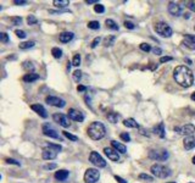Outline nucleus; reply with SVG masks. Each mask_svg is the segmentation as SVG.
<instances>
[{
    "label": "nucleus",
    "instance_id": "nucleus-1",
    "mask_svg": "<svg viewBox=\"0 0 195 183\" xmlns=\"http://www.w3.org/2000/svg\"><path fill=\"white\" fill-rule=\"evenodd\" d=\"M173 78L183 88H189L194 83V75L187 66H177L173 71Z\"/></svg>",
    "mask_w": 195,
    "mask_h": 183
},
{
    "label": "nucleus",
    "instance_id": "nucleus-2",
    "mask_svg": "<svg viewBox=\"0 0 195 183\" xmlns=\"http://www.w3.org/2000/svg\"><path fill=\"white\" fill-rule=\"evenodd\" d=\"M88 136L93 139V140H99L101 138L105 137L106 134V128L101 122H92L87 129Z\"/></svg>",
    "mask_w": 195,
    "mask_h": 183
},
{
    "label": "nucleus",
    "instance_id": "nucleus-3",
    "mask_svg": "<svg viewBox=\"0 0 195 183\" xmlns=\"http://www.w3.org/2000/svg\"><path fill=\"white\" fill-rule=\"evenodd\" d=\"M150 171L151 173L155 176V177H159V178H167L171 176V169L165 166V165H161V164H155L150 167Z\"/></svg>",
    "mask_w": 195,
    "mask_h": 183
},
{
    "label": "nucleus",
    "instance_id": "nucleus-4",
    "mask_svg": "<svg viewBox=\"0 0 195 183\" xmlns=\"http://www.w3.org/2000/svg\"><path fill=\"white\" fill-rule=\"evenodd\" d=\"M155 30L157 34H160L163 38H169L172 34H173V30L172 28L166 23V22H157L155 25Z\"/></svg>",
    "mask_w": 195,
    "mask_h": 183
},
{
    "label": "nucleus",
    "instance_id": "nucleus-5",
    "mask_svg": "<svg viewBox=\"0 0 195 183\" xmlns=\"http://www.w3.org/2000/svg\"><path fill=\"white\" fill-rule=\"evenodd\" d=\"M168 156H169V154L165 149H153L149 152V157L153 160H156V161H165L168 159Z\"/></svg>",
    "mask_w": 195,
    "mask_h": 183
},
{
    "label": "nucleus",
    "instance_id": "nucleus-6",
    "mask_svg": "<svg viewBox=\"0 0 195 183\" xmlns=\"http://www.w3.org/2000/svg\"><path fill=\"white\" fill-rule=\"evenodd\" d=\"M100 178V172L97 169H88L84 173V182L86 183H95Z\"/></svg>",
    "mask_w": 195,
    "mask_h": 183
},
{
    "label": "nucleus",
    "instance_id": "nucleus-7",
    "mask_svg": "<svg viewBox=\"0 0 195 183\" xmlns=\"http://www.w3.org/2000/svg\"><path fill=\"white\" fill-rule=\"evenodd\" d=\"M89 161L97 166V167H105L106 166V161L102 159V156L97 152H92L89 155Z\"/></svg>",
    "mask_w": 195,
    "mask_h": 183
},
{
    "label": "nucleus",
    "instance_id": "nucleus-8",
    "mask_svg": "<svg viewBox=\"0 0 195 183\" xmlns=\"http://www.w3.org/2000/svg\"><path fill=\"white\" fill-rule=\"evenodd\" d=\"M174 131L179 134H183V136H187V137H192V134L195 133V126L192 123H188L183 127H174Z\"/></svg>",
    "mask_w": 195,
    "mask_h": 183
},
{
    "label": "nucleus",
    "instance_id": "nucleus-9",
    "mask_svg": "<svg viewBox=\"0 0 195 183\" xmlns=\"http://www.w3.org/2000/svg\"><path fill=\"white\" fill-rule=\"evenodd\" d=\"M53 119H54V121L56 122V123H59V124H60L61 127H64V128H67V127L71 126L70 117L64 115V114H55V115L53 116Z\"/></svg>",
    "mask_w": 195,
    "mask_h": 183
},
{
    "label": "nucleus",
    "instance_id": "nucleus-10",
    "mask_svg": "<svg viewBox=\"0 0 195 183\" xmlns=\"http://www.w3.org/2000/svg\"><path fill=\"white\" fill-rule=\"evenodd\" d=\"M45 101H46V104H49L51 106H55V108H65L66 105L65 100L59 98V96H46Z\"/></svg>",
    "mask_w": 195,
    "mask_h": 183
},
{
    "label": "nucleus",
    "instance_id": "nucleus-11",
    "mask_svg": "<svg viewBox=\"0 0 195 183\" xmlns=\"http://www.w3.org/2000/svg\"><path fill=\"white\" fill-rule=\"evenodd\" d=\"M43 133L46 136V137H49V138H55V139H58L59 138V133H58V131L55 129V128H53L49 123H45V124H43Z\"/></svg>",
    "mask_w": 195,
    "mask_h": 183
},
{
    "label": "nucleus",
    "instance_id": "nucleus-12",
    "mask_svg": "<svg viewBox=\"0 0 195 183\" xmlns=\"http://www.w3.org/2000/svg\"><path fill=\"white\" fill-rule=\"evenodd\" d=\"M67 116L70 117V120H73V121H77V122H83V120H84L83 112L79 111V110H76V109H70Z\"/></svg>",
    "mask_w": 195,
    "mask_h": 183
},
{
    "label": "nucleus",
    "instance_id": "nucleus-13",
    "mask_svg": "<svg viewBox=\"0 0 195 183\" xmlns=\"http://www.w3.org/2000/svg\"><path fill=\"white\" fill-rule=\"evenodd\" d=\"M56 156H58V150H55L53 148H48L46 147L42 152V157L44 160H54V159H56Z\"/></svg>",
    "mask_w": 195,
    "mask_h": 183
},
{
    "label": "nucleus",
    "instance_id": "nucleus-14",
    "mask_svg": "<svg viewBox=\"0 0 195 183\" xmlns=\"http://www.w3.org/2000/svg\"><path fill=\"white\" fill-rule=\"evenodd\" d=\"M104 152H105V155H106L111 161H115V162L120 161V154H118V152H117L116 149H113V148H105V149H104Z\"/></svg>",
    "mask_w": 195,
    "mask_h": 183
},
{
    "label": "nucleus",
    "instance_id": "nucleus-15",
    "mask_svg": "<svg viewBox=\"0 0 195 183\" xmlns=\"http://www.w3.org/2000/svg\"><path fill=\"white\" fill-rule=\"evenodd\" d=\"M183 44L188 49L195 50V35H193V34H185L184 39H183Z\"/></svg>",
    "mask_w": 195,
    "mask_h": 183
},
{
    "label": "nucleus",
    "instance_id": "nucleus-16",
    "mask_svg": "<svg viewBox=\"0 0 195 183\" xmlns=\"http://www.w3.org/2000/svg\"><path fill=\"white\" fill-rule=\"evenodd\" d=\"M168 12L172 15V16H179L181 12H182V7L177 2H169L168 4Z\"/></svg>",
    "mask_w": 195,
    "mask_h": 183
},
{
    "label": "nucleus",
    "instance_id": "nucleus-17",
    "mask_svg": "<svg viewBox=\"0 0 195 183\" xmlns=\"http://www.w3.org/2000/svg\"><path fill=\"white\" fill-rule=\"evenodd\" d=\"M31 109H32L34 112H37L39 116H42L43 119H46V117H48L46 110L44 109V106H43V105H40V104H34V105L31 106Z\"/></svg>",
    "mask_w": 195,
    "mask_h": 183
},
{
    "label": "nucleus",
    "instance_id": "nucleus-18",
    "mask_svg": "<svg viewBox=\"0 0 195 183\" xmlns=\"http://www.w3.org/2000/svg\"><path fill=\"white\" fill-rule=\"evenodd\" d=\"M183 145L185 148V150H192L195 148V138L194 137H185L183 140Z\"/></svg>",
    "mask_w": 195,
    "mask_h": 183
},
{
    "label": "nucleus",
    "instance_id": "nucleus-19",
    "mask_svg": "<svg viewBox=\"0 0 195 183\" xmlns=\"http://www.w3.org/2000/svg\"><path fill=\"white\" fill-rule=\"evenodd\" d=\"M73 37H74V34L72 32H62L59 35V40L61 43H68V42H71L73 39Z\"/></svg>",
    "mask_w": 195,
    "mask_h": 183
},
{
    "label": "nucleus",
    "instance_id": "nucleus-20",
    "mask_svg": "<svg viewBox=\"0 0 195 183\" xmlns=\"http://www.w3.org/2000/svg\"><path fill=\"white\" fill-rule=\"evenodd\" d=\"M68 175H70L68 171H66V170H59V171L55 172V178L58 181H60V182H64V181L67 180Z\"/></svg>",
    "mask_w": 195,
    "mask_h": 183
},
{
    "label": "nucleus",
    "instance_id": "nucleus-21",
    "mask_svg": "<svg viewBox=\"0 0 195 183\" xmlns=\"http://www.w3.org/2000/svg\"><path fill=\"white\" fill-rule=\"evenodd\" d=\"M111 145H112L113 149H116L117 152H121V154H126V152H127L126 145H123L122 143H118V142H116V140H112V142H111Z\"/></svg>",
    "mask_w": 195,
    "mask_h": 183
},
{
    "label": "nucleus",
    "instance_id": "nucleus-22",
    "mask_svg": "<svg viewBox=\"0 0 195 183\" xmlns=\"http://www.w3.org/2000/svg\"><path fill=\"white\" fill-rule=\"evenodd\" d=\"M37 79H39V75H37L34 72H30L26 76H23V81L27 82V83H32V82L37 81Z\"/></svg>",
    "mask_w": 195,
    "mask_h": 183
},
{
    "label": "nucleus",
    "instance_id": "nucleus-23",
    "mask_svg": "<svg viewBox=\"0 0 195 183\" xmlns=\"http://www.w3.org/2000/svg\"><path fill=\"white\" fill-rule=\"evenodd\" d=\"M105 25H106V27L109 28V30H118V25L113 21V20H111V18H107L106 21H105Z\"/></svg>",
    "mask_w": 195,
    "mask_h": 183
},
{
    "label": "nucleus",
    "instance_id": "nucleus-24",
    "mask_svg": "<svg viewBox=\"0 0 195 183\" xmlns=\"http://www.w3.org/2000/svg\"><path fill=\"white\" fill-rule=\"evenodd\" d=\"M154 131H155V133H156L160 138H165V126H163L162 122H161L159 126H156V127L154 128Z\"/></svg>",
    "mask_w": 195,
    "mask_h": 183
},
{
    "label": "nucleus",
    "instance_id": "nucleus-25",
    "mask_svg": "<svg viewBox=\"0 0 195 183\" xmlns=\"http://www.w3.org/2000/svg\"><path fill=\"white\" fill-rule=\"evenodd\" d=\"M123 124L126 127H129V128H139V124L137 123V121L134 119H127V120H125Z\"/></svg>",
    "mask_w": 195,
    "mask_h": 183
},
{
    "label": "nucleus",
    "instance_id": "nucleus-26",
    "mask_svg": "<svg viewBox=\"0 0 195 183\" xmlns=\"http://www.w3.org/2000/svg\"><path fill=\"white\" fill-rule=\"evenodd\" d=\"M106 117H107V120L111 122V123H117L118 119H120V115L117 112H109Z\"/></svg>",
    "mask_w": 195,
    "mask_h": 183
},
{
    "label": "nucleus",
    "instance_id": "nucleus-27",
    "mask_svg": "<svg viewBox=\"0 0 195 183\" xmlns=\"http://www.w3.org/2000/svg\"><path fill=\"white\" fill-rule=\"evenodd\" d=\"M53 4H54V6L55 7H66L67 5H70V1L68 0H54L53 1Z\"/></svg>",
    "mask_w": 195,
    "mask_h": 183
},
{
    "label": "nucleus",
    "instance_id": "nucleus-28",
    "mask_svg": "<svg viewBox=\"0 0 195 183\" xmlns=\"http://www.w3.org/2000/svg\"><path fill=\"white\" fill-rule=\"evenodd\" d=\"M115 40H116V37L115 35H109V37H106L105 39H104V47H111L113 43H115Z\"/></svg>",
    "mask_w": 195,
    "mask_h": 183
},
{
    "label": "nucleus",
    "instance_id": "nucleus-29",
    "mask_svg": "<svg viewBox=\"0 0 195 183\" xmlns=\"http://www.w3.org/2000/svg\"><path fill=\"white\" fill-rule=\"evenodd\" d=\"M35 45V42H33V40H30V42H23V43H21L18 47H20V49H22V50H26V49H30V48H33Z\"/></svg>",
    "mask_w": 195,
    "mask_h": 183
},
{
    "label": "nucleus",
    "instance_id": "nucleus-30",
    "mask_svg": "<svg viewBox=\"0 0 195 183\" xmlns=\"http://www.w3.org/2000/svg\"><path fill=\"white\" fill-rule=\"evenodd\" d=\"M51 54H53V56L55 59H60L62 56V50L60 48H53L51 49Z\"/></svg>",
    "mask_w": 195,
    "mask_h": 183
},
{
    "label": "nucleus",
    "instance_id": "nucleus-31",
    "mask_svg": "<svg viewBox=\"0 0 195 183\" xmlns=\"http://www.w3.org/2000/svg\"><path fill=\"white\" fill-rule=\"evenodd\" d=\"M73 79H74L77 83L82 79V71H81V70H76V71L73 72Z\"/></svg>",
    "mask_w": 195,
    "mask_h": 183
},
{
    "label": "nucleus",
    "instance_id": "nucleus-32",
    "mask_svg": "<svg viewBox=\"0 0 195 183\" xmlns=\"http://www.w3.org/2000/svg\"><path fill=\"white\" fill-rule=\"evenodd\" d=\"M72 65H73V66H76V67H78V66L81 65V55H79V54H76V55L73 56Z\"/></svg>",
    "mask_w": 195,
    "mask_h": 183
},
{
    "label": "nucleus",
    "instance_id": "nucleus-33",
    "mask_svg": "<svg viewBox=\"0 0 195 183\" xmlns=\"http://www.w3.org/2000/svg\"><path fill=\"white\" fill-rule=\"evenodd\" d=\"M139 178H140V180H145V181H148V182H153V181H154V177L150 176V175H146V173H140V175H139Z\"/></svg>",
    "mask_w": 195,
    "mask_h": 183
},
{
    "label": "nucleus",
    "instance_id": "nucleus-34",
    "mask_svg": "<svg viewBox=\"0 0 195 183\" xmlns=\"http://www.w3.org/2000/svg\"><path fill=\"white\" fill-rule=\"evenodd\" d=\"M88 27L90 28V30H99L100 28V23L97 22V21H90L89 23H88Z\"/></svg>",
    "mask_w": 195,
    "mask_h": 183
},
{
    "label": "nucleus",
    "instance_id": "nucleus-35",
    "mask_svg": "<svg viewBox=\"0 0 195 183\" xmlns=\"http://www.w3.org/2000/svg\"><path fill=\"white\" fill-rule=\"evenodd\" d=\"M62 133H64V136H65L66 138H68V139L72 140V142H77V140H78V137H77V136H73V134H71V133H68V132H66V131H64Z\"/></svg>",
    "mask_w": 195,
    "mask_h": 183
},
{
    "label": "nucleus",
    "instance_id": "nucleus-36",
    "mask_svg": "<svg viewBox=\"0 0 195 183\" xmlns=\"http://www.w3.org/2000/svg\"><path fill=\"white\" fill-rule=\"evenodd\" d=\"M0 40L4 43V44H7L9 42H10V39H9V35H7V33H5V32H2V33H0Z\"/></svg>",
    "mask_w": 195,
    "mask_h": 183
},
{
    "label": "nucleus",
    "instance_id": "nucleus-37",
    "mask_svg": "<svg viewBox=\"0 0 195 183\" xmlns=\"http://www.w3.org/2000/svg\"><path fill=\"white\" fill-rule=\"evenodd\" d=\"M37 22H38V20H37V17H35V16L30 15V16L27 17V23H28V25H31V26H32V25H35Z\"/></svg>",
    "mask_w": 195,
    "mask_h": 183
},
{
    "label": "nucleus",
    "instance_id": "nucleus-38",
    "mask_svg": "<svg viewBox=\"0 0 195 183\" xmlns=\"http://www.w3.org/2000/svg\"><path fill=\"white\" fill-rule=\"evenodd\" d=\"M94 11L97 12V14H102V12L105 11V7H104V5H101V4H97V5L94 6Z\"/></svg>",
    "mask_w": 195,
    "mask_h": 183
},
{
    "label": "nucleus",
    "instance_id": "nucleus-39",
    "mask_svg": "<svg viewBox=\"0 0 195 183\" xmlns=\"http://www.w3.org/2000/svg\"><path fill=\"white\" fill-rule=\"evenodd\" d=\"M15 33H16V35H17L18 38H21V39H25V38L27 37V34H26V32H25V30H15Z\"/></svg>",
    "mask_w": 195,
    "mask_h": 183
},
{
    "label": "nucleus",
    "instance_id": "nucleus-40",
    "mask_svg": "<svg viewBox=\"0 0 195 183\" xmlns=\"http://www.w3.org/2000/svg\"><path fill=\"white\" fill-rule=\"evenodd\" d=\"M11 22L15 25V26H18V25H21V22H22V17H11Z\"/></svg>",
    "mask_w": 195,
    "mask_h": 183
},
{
    "label": "nucleus",
    "instance_id": "nucleus-41",
    "mask_svg": "<svg viewBox=\"0 0 195 183\" xmlns=\"http://www.w3.org/2000/svg\"><path fill=\"white\" fill-rule=\"evenodd\" d=\"M140 49H141L143 51H146V53L150 51V50H153L151 47H150L149 44H146V43H141V44H140Z\"/></svg>",
    "mask_w": 195,
    "mask_h": 183
},
{
    "label": "nucleus",
    "instance_id": "nucleus-42",
    "mask_svg": "<svg viewBox=\"0 0 195 183\" xmlns=\"http://www.w3.org/2000/svg\"><path fill=\"white\" fill-rule=\"evenodd\" d=\"M48 148H53V149H55L58 152H60L62 149V147L60 144H53V143H48Z\"/></svg>",
    "mask_w": 195,
    "mask_h": 183
},
{
    "label": "nucleus",
    "instance_id": "nucleus-43",
    "mask_svg": "<svg viewBox=\"0 0 195 183\" xmlns=\"http://www.w3.org/2000/svg\"><path fill=\"white\" fill-rule=\"evenodd\" d=\"M120 137H121V139L125 140V142H130V136L128 133H126V132H125V133H121Z\"/></svg>",
    "mask_w": 195,
    "mask_h": 183
},
{
    "label": "nucleus",
    "instance_id": "nucleus-44",
    "mask_svg": "<svg viewBox=\"0 0 195 183\" xmlns=\"http://www.w3.org/2000/svg\"><path fill=\"white\" fill-rule=\"evenodd\" d=\"M185 6H187L188 9H190L192 11H194L195 12V2L194 1H188V2H185Z\"/></svg>",
    "mask_w": 195,
    "mask_h": 183
},
{
    "label": "nucleus",
    "instance_id": "nucleus-45",
    "mask_svg": "<svg viewBox=\"0 0 195 183\" xmlns=\"http://www.w3.org/2000/svg\"><path fill=\"white\" fill-rule=\"evenodd\" d=\"M125 27H126V28H128V30H134V28H135L134 23H133V22H130V21H126V22H125Z\"/></svg>",
    "mask_w": 195,
    "mask_h": 183
},
{
    "label": "nucleus",
    "instance_id": "nucleus-46",
    "mask_svg": "<svg viewBox=\"0 0 195 183\" xmlns=\"http://www.w3.org/2000/svg\"><path fill=\"white\" fill-rule=\"evenodd\" d=\"M100 39H101L100 37H97V38H95V39H94V40L92 42V44H90V48H92V49H94V48L97 47V44H99V42H100Z\"/></svg>",
    "mask_w": 195,
    "mask_h": 183
},
{
    "label": "nucleus",
    "instance_id": "nucleus-47",
    "mask_svg": "<svg viewBox=\"0 0 195 183\" xmlns=\"http://www.w3.org/2000/svg\"><path fill=\"white\" fill-rule=\"evenodd\" d=\"M7 164H12V165H16V166H20V162L18 161H16L15 159H6L5 160Z\"/></svg>",
    "mask_w": 195,
    "mask_h": 183
},
{
    "label": "nucleus",
    "instance_id": "nucleus-48",
    "mask_svg": "<svg viewBox=\"0 0 195 183\" xmlns=\"http://www.w3.org/2000/svg\"><path fill=\"white\" fill-rule=\"evenodd\" d=\"M58 167V165L56 164H48V165H45L44 166V169L45 170H54V169H56Z\"/></svg>",
    "mask_w": 195,
    "mask_h": 183
},
{
    "label": "nucleus",
    "instance_id": "nucleus-49",
    "mask_svg": "<svg viewBox=\"0 0 195 183\" xmlns=\"http://www.w3.org/2000/svg\"><path fill=\"white\" fill-rule=\"evenodd\" d=\"M23 67L27 68V70H31L32 72H33V70H34V67H33V65L31 62H25V63H23Z\"/></svg>",
    "mask_w": 195,
    "mask_h": 183
},
{
    "label": "nucleus",
    "instance_id": "nucleus-50",
    "mask_svg": "<svg viewBox=\"0 0 195 183\" xmlns=\"http://www.w3.org/2000/svg\"><path fill=\"white\" fill-rule=\"evenodd\" d=\"M153 53H154L155 55H161V54H162V50H161L160 48H157V47H155V48L153 49Z\"/></svg>",
    "mask_w": 195,
    "mask_h": 183
},
{
    "label": "nucleus",
    "instance_id": "nucleus-51",
    "mask_svg": "<svg viewBox=\"0 0 195 183\" xmlns=\"http://www.w3.org/2000/svg\"><path fill=\"white\" fill-rule=\"evenodd\" d=\"M171 60H172V58H171V56H162V58L160 59V62L163 63V62H168V61H171Z\"/></svg>",
    "mask_w": 195,
    "mask_h": 183
},
{
    "label": "nucleus",
    "instance_id": "nucleus-52",
    "mask_svg": "<svg viewBox=\"0 0 195 183\" xmlns=\"http://www.w3.org/2000/svg\"><path fill=\"white\" fill-rule=\"evenodd\" d=\"M14 4H15V5H26L27 1H25V0H15Z\"/></svg>",
    "mask_w": 195,
    "mask_h": 183
},
{
    "label": "nucleus",
    "instance_id": "nucleus-53",
    "mask_svg": "<svg viewBox=\"0 0 195 183\" xmlns=\"http://www.w3.org/2000/svg\"><path fill=\"white\" fill-rule=\"evenodd\" d=\"M115 180H116L118 183H127L125 180H123V178H122V177H120V176H115Z\"/></svg>",
    "mask_w": 195,
    "mask_h": 183
},
{
    "label": "nucleus",
    "instance_id": "nucleus-54",
    "mask_svg": "<svg viewBox=\"0 0 195 183\" xmlns=\"http://www.w3.org/2000/svg\"><path fill=\"white\" fill-rule=\"evenodd\" d=\"M77 91L78 92H86L87 91V87H84V86H78V87H77Z\"/></svg>",
    "mask_w": 195,
    "mask_h": 183
},
{
    "label": "nucleus",
    "instance_id": "nucleus-55",
    "mask_svg": "<svg viewBox=\"0 0 195 183\" xmlns=\"http://www.w3.org/2000/svg\"><path fill=\"white\" fill-rule=\"evenodd\" d=\"M86 4H97V0H86Z\"/></svg>",
    "mask_w": 195,
    "mask_h": 183
},
{
    "label": "nucleus",
    "instance_id": "nucleus-56",
    "mask_svg": "<svg viewBox=\"0 0 195 183\" xmlns=\"http://www.w3.org/2000/svg\"><path fill=\"white\" fill-rule=\"evenodd\" d=\"M192 100H194V101H195V93H193V94H192Z\"/></svg>",
    "mask_w": 195,
    "mask_h": 183
},
{
    "label": "nucleus",
    "instance_id": "nucleus-57",
    "mask_svg": "<svg viewBox=\"0 0 195 183\" xmlns=\"http://www.w3.org/2000/svg\"><path fill=\"white\" fill-rule=\"evenodd\" d=\"M184 18H189V14H184Z\"/></svg>",
    "mask_w": 195,
    "mask_h": 183
},
{
    "label": "nucleus",
    "instance_id": "nucleus-58",
    "mask_svg": "<svg viewBox=\"0 0 195 183\" xmlns=\"http://www.w3.org/2000/svg\"><path fill=\"white\" fill-rule=\"evenodd\" d=\"M193 164H194V165H195V156H194V157H193Z\"/></svg>",
    "mask_w": 195,
    "mask_h": 183
},
{
    "label": "nucleus",
    "instance_id": "nucleus-59",
    "mask_svg": "<svg viewBox=\"0 0 195 183\" xmlns=\"http://www.w3.org/2000/svg\"><path fill=\"white\" fill-rule=\"evenodd\" d=\"M168 183H176V182H168Z\"/></svg>",
    "mask_w": 195,
    "mask_h": 183
},
{
    "label": "nucleus",
    "instance_id": "nucleus-60",
    "mask_svg": "<svg viewBox=\"0 0 195 183\" xmlns=\"http://www.w3.org/2000/svg\"><path fill=\"white\" fill-rule=\"evenodd\" d=\"M194 30H195V26H194Z\"/></svg>",
    "mask_w": 195,
    "mask_h": 183
},
{
    "label": "nucleus",
    "instance_id": "nucleus-61",
    "mask_svg": "<svg viewBox=\"0 0 195 183\" xmlns=\"http://www.w3.org/2000/svg\"><path fill=\"white\" fill-rule=\"evenodd\" d=\"M190 183H192V182H190Z\"/></svg>",
    "mask_w": 195,
    "mask_h": 183
}]
</instances>
